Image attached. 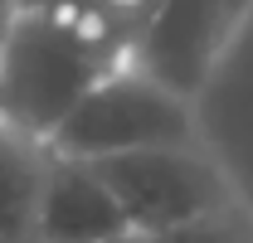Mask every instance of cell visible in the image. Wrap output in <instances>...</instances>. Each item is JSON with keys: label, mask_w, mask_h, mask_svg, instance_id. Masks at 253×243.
<instances>
[{"label": "cell", "mask_w": 253, "mask_h": 243, "mask_svg": "<svg viewBox=\"0 0 253 243\" xmlns=\"http://www.w3.org/2000/svg\"><path fill=\"white\" fill-rule=\"evenodd\" d=\"M180 141H195L190 97L161 88L156 78H146L131 63H117L54 126L49 151L97 161V156L141 151V146H180Z\"/></svg>", "instance_id": "obj_2"}, {"label": "cell", "mask_w": 253, "mask_h": 243, "mask_svg": "<svg viewBox=\"0 0 253 243\" xmlns=\"http://www.w3.org/2000/svg\"><path fill=\"white\" fill-rule=\"evenodd\" d=\"M49 170V146L0 126V243H39L34 209Z\"/></svg>", "instance_id": "obj_6"}, {"label": "cell", "mask_w": 253, "mask_h": 243, "mask_svg": "<svg viewBox=\"0 0 253 243\" xmlns=\"http://www.w3.org/2000/svg\"><path fill=\"white\" fill-rule=\"evenodd\" d=\"M126 229V214L117 209L112 190L97 180V170L78 156H54L39 185L34 234L39 243H97Z\"/></svg>", "instance_id": "obj_5"}, {"label": "cell", "mask_w": 253, "mask_h": 243, "mask_svg": "<svg viewBox=\"0 0 253 243\" xmlns=\"http://www.w3.org/2000/svg\"><path fill=\"white\" fill-rule=\"evenodd\" d=\"M229 34H234V20L224 0H151L131 34L126 63L156 78L161 88L195 97Z\"/></svg>", "instance_id": "obj_4"}, {"label": "cell", "mask_w": 253, "mask_h": 243, "mask_svg": "<svg viewBox=\"0 0 253 243\" xmlns=\"http://www.w3.org/2000/svg\"><path fill=\"white\" fill-rule=\"evenodd\" d=\"M224 5H229V20H234V30H239V20L253 10V0H224Z\"/></svg>", "instance_id": "obj_9"}, {"label": "cell", "mask_w": 253, "mask_h": 243, "mask_svg": "<svg viewBox=\"0 0 253 243\" xmlns=\"http://www.w3.org/2000/svg\"><path fill=\"white\" fill-rule=\"evenodd\" d=\"M117 63L126 49L107 30L59 10H15L0 39V126L49 146L73 102Z\"/></svg>", "instance_id": "obj_1"}, {"label": "cell", "mask_w": 253, "mask_h": 243, "mask_svg": "<svg viewBox=\"0 0 253 243\" xmlns=\"http://www.w3.org/2000/svg\"><path fill=\"white\" fill-rule=\"evenodd\" d=\"M97 243H151V234H136V229H122L112 239H97Z\"/></svg>", "instance_id": "obj_8"}, {"label": "cell", "mask_w": 253, "mask_h": 243, "mask_svg": "<svg viewBox=\"0 0 253 243\" xmlns=\"http://www.w3.org/2000/svg\"><path fill=\"white\" fill-rule=\"evenodd\" d=\"M15 10H20L15 0H0V39H5V30H10V20H15Z\"/></svg>", "instance_id": "obj_10"}, {"label": "cell", "mask_w": 253, "mask_h": 243, "mask_svg": "<svg viewBox=\"0 0 253 243\" xmlns=\"http://www.w3.org/2000/svg\"><path fill=\"white\" fill-rule=\"evenodd\" d=\"M88 165L112 190L117 209L126 214V229H136V234H161L170 224H185L195 214L234 200V185L219 170V161L200 151L195 141L97 156Z\"/></svg>", "instance_id": "obj_3"}, {"label": "cell", "mask_w": 253, "mask_h": 243, "mask_svg": "<svg viewBox=\"0 0 253 243\" xmlns=\"http://www.w3.org/2000/svg\"><path fill=\"white\" fill-rule=\"evenodd\" d=\"M151 243H253V214L234 195V200L195 214L185 224H170V229L151 234Z\"/></svg>", "instance_id": "obj_7"}]
</instances>
